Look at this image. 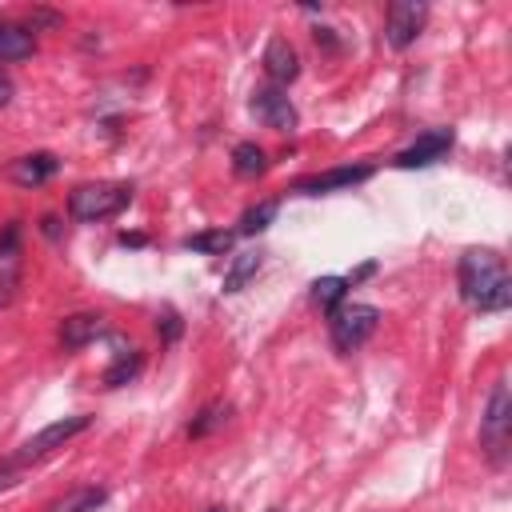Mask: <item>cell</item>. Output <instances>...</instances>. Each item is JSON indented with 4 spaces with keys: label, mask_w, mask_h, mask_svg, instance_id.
<instances>
[{
    "label": "cell",
    "mask_w": 512,
    "mask_h": 512,
    "mask_svg": "<svg viewBox=\"0 0 512 512\" xmlns=\"http://www.w3.org/2000/svg\"><path fill=\"white\" fill-rule=\"evenodd\" d=\"M460 296L480 312H504L512 304V280L492 248H468L460 256Z\"/></svg>",
    "instance_id": "1"
},
{
    "label": "cell",
    "mask_w": 512,
    "mask_h": 512,
    "mask_svg": "<svg viewBox=\"0 0 512 512\" xmlns=\"http://www.w3.org/2000/svg\"><path fill=\"white\" fill-rule=\"evenodd\" d=\"M128 200H132L128 184H80L68 196V216L80 220V224H96V220H108V216L124 212Z\"/></svg>",
    "instance_id": "2"
},
{
    "label": "cell",
    "mask_w": 512,
    "mask_h": 512,
    "mask_svg": "<svg viewBox=\"0 0 512 512\" xmlns=\"http://www.w3.org/2000/svg\"><path fill=\"white\" fill-rule=\"evenodd\" d=\"M380 324V308L372 304H340L332 308L328 316V336H332V348L336 352H356Z\"/></svg>",
    "instance_id": "3"
},
{
    "label": "cell",
    "mask_w": 512,
    "mask_h": 512,
    "mask_svg": "<svg viewBox=\"0 0 512 512\" xmlns=\"http://www.w3.org/2000/svg\"><path fill=\"white\" fill-rule=\"evenodd\" d=\"M508 424H512V400H508V384H496L492 396H488V408H484V420H480V444L484 452L500 464L504 452H508Z\"/></svg>",
    "instance_id": "4"
},
{
    "label": "cell",
    "mask_w": 512,
    "mask_h": 512,
    "mask_svg": "<svg viewBox=\"0 0 512 512\" xmlns=\"http://www.w3.org/2000/svg\"><path fill=\"white\" fill-rule=\"evenodd\" d=\"M92 428V416H64V420H52V424H44L36 436H28L24 444H20V452H16V464H28V460H40V456H48L52 448H60V444H68L72 436H80V432H88Z\"/></svg>",
    "instance_id": "5"
},
{
    "label": "cell",
    "mask_w": 512,
    "mask_h": 512,
    "mask_svg": "<svg viewBox=\"0 0 512 512\" xmlns=\"http://www.w3.org/2000/svg\"><path fill=\"white\" fill-rule=\"evenodd\" d=\"M252 112H256V120H260L264 128H272V132H292L296 120H300L296 108H292V100H288V92L276 88V84L252 92Z\"/></svg>",
    "instance_id": "6"
},
{
    "label": "cell",
    "mask_w": 512,
    "mask_h": 512,
    "mask_svg": "<svg viewBox=\"0 0 512 512\" xmlns=\"http://www.w3.org/2000/svg\"><path fill=\"white\" fill-rule=\"evenodd\" d=\"M424 20H428V4H416V0H400V4H392V8H388L384 40H388L392 48H408V44L420 36Z\"/></svg>",
    "instance_id": "7"
},
{
    "label": "cell",
    "mask_w": 512,
    "mask_h": 512,
    "mask_svg": "<svg viewBox=\"0 0 512 512\" xmlns=\"http://www.w3.org/2000/svg\"><path fill=\"white\" fill-rule=\"evenodd\" d=\"M452 128H432V132H424V136H416L404 152H396V168H428V164H436V160H444L448 156V148H452Z\"/></svg>",
    "instance_id": "8"
},
{
    "label": "cell",
    "mask_w": 512,
    "mask_h": 512,
    "mask_svg": "<svg viewBox=\"0 0 512 512\" xmlns=\"http://www.w3.org/2000/svg\"><path fill=\"white\" fill-rule=\"evenodd\" d=\"M368 176H372L368 164H344V168H328V172H316V176L296 180L292 192H300V196H320V192H332V188H352V184H360V180H368Z\"/></svg>",
    "instance_id": "9"
},
{
    "label": "cell",
    "mask_w": 512,
    "mask_h": 512,
    "mask_svg": "<svg viewBox=\"0 0 512 512\" xmlns=\"http://www.w3.org/2000/svg\"><path fill=\"white\" fill-rule=\"evenodd\" d=\"M56 168H60V160H56L52 152H28V156H16V160L8 164V180L20 184V188H36V184L52 180Z\"/></svg>",
    "instance_id": "10"
},
{
    "label": "cell",
    "mask_w": 512,
    "mask_h": 512,
    "mask_svg": "<svg viewBox=\"0 0 512 512\" xmlns=\"http://www.w3.org/2000/svg\"><path fill=\"white\" fill-rule=\"evenodd\" d=\"M264 72L272 76V84H288L300 76V56L284 36H272L264 48Z\"/></svg>",
    "instance_id": "11"
},
{
    "label": "cell",
    "mask_w": 512,
    "mask_h": 512,
    "mask_svg": "<svg viewBox=\"0 0 512 512\" xmlns=\"http://www.w3.org/2000/svg\"><path fill=\"white\" fill-rule=\"evenodd\" d=\"M104 332H108L104 316H96V312H76V316H68V320L60 324V344H64V348H84V344H92V340L104 336Z\"/></svg>",
    "instance_id": "12"
},
{
    "label": "cell",
    "mask_w": 512,
    "mask_h": 512,
    "mask_svg": "<svg viewBox=\"0 0 512 512\" xmlns=\"http://www.w3.org/2000/svg\"><path fill=\"white\" fill-rule=\"evenodd\" d=\"M32 48H36V40H32L28 28L0 20V60H28Z\"/></svg>",
    "instance_id": "13"
},
{
    "label": "cell",
    "mask_w": 512,
    "mask_h": 512,
    "mask_svg": "<svg viewBox=\"0 0 512 512\" xmlns=\"http://www.w3.org/2000/svg\"><path fill=\"white\" fill-rule=\"evenodd\" d=\"M264 168H268V156H264V148H260V144L244 140V144H236V148H232V172H236V176L252 180V176H260Z\"/></svg>",
    "instance_id": "14"
},
{
    "label": "cell",
    "mask_w": 512,
    "mask_h": 512,
    "mask_svg": "<svg viewBox=\"0 0 512 512\" xmlns=\"http://www.w3.org/2000/svg\"><path fill=\"white\" fill-rule=\"evenodd\" d=\"M140 368H144V356H140L136 348H120L116 360H112L108 372H104V388H120V384H128Z\"/></svg>",
    "instance_id": "15"
},
{
    "label": "cell",
    "mask_w": 512,
    "mask_h": 512,
    "mask_svg": "<svg viewBox=\"0 0 512 512\" xmlns=\"http://www.w3.org/2000/svg\"><path fill=\"white\" fill-rule=\"evenodd\" d=\"M20 268V224H8L0 232V284H12Z\"/></svg>",
    "instance_id": "16"
},
{
    "label": "cell",
    "mask_w": 512,
    "mask_h": 512,
    "mask_svg": "<svg viewBox=\"0 0 512 512\" xmlns=\"http://www.w3.org/2000/svg\"><path fill=\"white\" fill-rule=\"evenodd\" d=\"M104 500H108V492H104V488H96V484H84V488L68 492L64 500H56L48 512H96Z\"/></svg>",
    "instance_id": "17"
},
{
    "label": "cell",
    "mask_w": 512,
    "mask_h": 512,
    "mask_svg": "<svg viewBox=\"0 0 512 512\" xmlns=\"http://www.w3.org/2000/svg\"><path fill=\"white\" fill-rule=\"evenodd\" d=\"M256 268H260V256H256V252H240V256H232V268L224 272V292H240V288L256 276Z\"/></svg>",
    "instance_id": "18"
},
{
    "label": "cell",
    "mask_w": 512,
    "mask_h": 512,
    "mask_svg": "<svg viewBox=\"0 0 512 512\" xmlns=\"http://www.w3.org/2000/svg\"><path fill=\"white\" fill-rule=\"evenodd\" d=\"M228 416H232V404L212 400V404H204V408H200V416L188 424V436H208V432H216V428H220Z\"/></svg>",
    "instance_id": "19"
},
{
    "label": "cell",
    "mask_w": 512,
    "mask_h": 512,
    "mask_svg": "<svg viewBox=\"0 0 512 512\" xmlns=\"http://www.w3.org/2000/svg\"><path fill=\"white\" fill-rule=\"evenodd\" d=\"M232 232H224V228H212V232H196V236H188L184 240V248H192V252H208V256H220V252H228L232 248Z\"/></svg>",
    "instance_id": "20"
},
{
    "label": "cell",
    "mask_w": 512,
    "mask_h": 512,
    "mask_svg": "<svg viewBox=\"0 0 512 512\" xmlns=\"http://www.w3.org/2000/svg\"><path fill=\"white\" fill-rule=\"evenodd\" d=\"M344 292H348V280L344 276H320V280H312V300L324 304V308H340Z\"/></svg>",
    "instance_id": "21"
},
{
    "label": "cell",
    "mask_w": 512,
    "mask_h": 512,
    "mask_svg": "<svg viewBox=\"0 0 512 512\" xmlns=\"http://www.w3.org/2000/svg\"><path fill=\"white\" fill-rule=\"evenodd\" d=\"M276 208H280L276 200H264V204H256V208H248V212L240 216V232H248V236H252V232H264V228L272 224V216H276Z\"/></svg>",
    "instance_id": "22"
},
{
    "label": "cell",
    "mask_w": 512,
    "mask_h": 512,
    "mask_svg": "<svg viewBox=\"0 0 512 512\" xmlns=\"http://www.w3.org/2000/svg\"><path fill=\"white\" fill-rule=\"evenodd\" d=\"M160 328H164V340H176L180 336V316L176 312H164L160 316Z\"/></svg>",
    "instance_id": "23"
},
{
    "label": "cell",
    "mask_w": 512,
    "mask_h": 512,
    "mask_svg": "<svg viewBox=\"0 0 512 512\" xmlns=\"http://www.w3.org/2000/svg\"><path fill=\"white\" fill-rule=\"evenodd\" d=\"M28 20H32V24H48V28H56V24H60V16H56V12H48V8H36Z\"/></svg>",
    "instance_id": "24"
},
{
    "label": "cell",
    "mask_w": 512,
    "mask_h": 512,
    "mask_svg": "<svg viewBox=\"0 0 512 512\" xmlns=\"http://www.w3.org/2000/svg\"><path fill=\"white\" fill-rule=\"evenodd\" d=\"M12 100V84H8V76H0V108Z\"/></svg>",
    "instance_id": "25"
},
{
    "label": "cell",
    "mask_w": 512,
    "mask_h": 512,
    "mask_svg": "<svg viewBox=\"0 0 512 512\" xmlns=\"http://www.w3.org/2000/svg\"><path fill=\"white\" fill-rule=\"evenodd\" d=\"M12 484V464H0V492Z\"/></svg>",
    "instance_id": "26"
},
{
    "label": "cell",
    "mask_w": 512,
    "mask_h": 512,
    "mask_svg": "<svg viewBox=\"0 0 512 512\" xmlns=\"http://www.w3.org/2000/svg\"><path fill=\"white\" fill-rule=\"evenodd\" d=\"M120 244H132V248H136V244H144V236H140V232H124Z\"/></svg>",
    "instance_id": "27"
},
{
    "label": "cell",
    "mask_w": 512,
    "mask_h": 512,
    "mask_svg": "<svg viewBox=\"0 0 512 512\" xmlns=\"http://www.w3.org/2000/svg\"><path fill=\"white\" fill-rule=\"evenodd\" d=\"M12 300V284H0V308Z\"/></svg>",
    "instance_id": "28"
},
{
    "label": "cell",
    "mask_w": 512,
    "mask_h": 512,
    "mask_svg": "<svg viewBox=\"0 0 512 512\" xmlns=\"http://www.w3.org/2000/svg\"><path fill=\"white\" fill-rule=\"evenodd\" d=\"M208 512H224V508H208Z\"/></svg>",
    "instance_id": "29"
},
{
    "label": "cell",
    "mask_w": 512,
    "mask_h": 512,
    "mask_svg": "<svg viewBox=\"0 0 512 512\" xmlns=\"http://www.w3.org/2000/svg\"><path fill=\"white\" fill-rule=\"evenodd\" d=\"M272 512H276V508H272Z\"/></svg>",
    "instance_id": "30"
}]
</instances>
